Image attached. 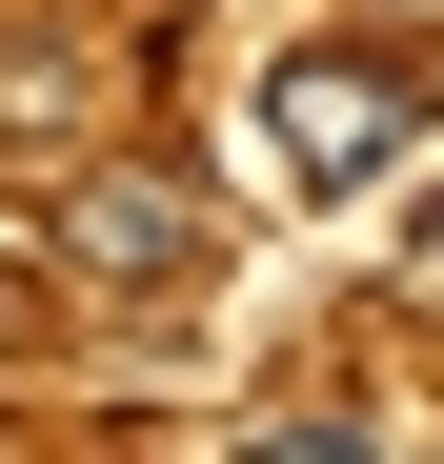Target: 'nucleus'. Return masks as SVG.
<instances>
[{
    "label": "nucleus",
    "mask_w": 444,
    "mask_h": 464,
    "mask_svg": "<svg viewBox=\"0 0 444 464\" xmlns=\"http://www.w3.org/2000/svg\"><path fill=\"white\" fill-rule=\"evenodd\" d=\"M41 283H82V303H182V283H222V202H202L182 162L82 141L61 202H41Z\"/></svg>",
    "instance_id": "1"
},
{
    "label": "nucleus",
    "mask_w": 444,
    "mask_h": 464,
    "mask_svg": "<svg viewBox=\"0 0 444 464\" xmlns=\"http://www.w3.org/2000/svg\"><path fill=\"white\" fill-rule=\"evenodd\" d=\"M263 141H283L304 202L404 182V141H424V41H304V61H263Z\"/></svg>",
    "instance_id": "2"
},
{
    "label": "nucleus",
    "mask_w": 444,
    "mask_h": 464,
    "mask_svg": "<svg viewBox=\"0 0 444 464\" xmlns=\"http://www.w3.org/2000/svg\"><path fill=\"white\" fill-rule=\"evenodd\" d=\"M101 141V41H0V162H82Z\"/></svg>",
    "instance_id": "3"
},
{
    "label": "nucleus",
    "mask_w": 444,
    "mask_h": 464,
    "mask_svg": "<svg viewBox=\"0 0 444 464\" xmlns=\"http://www.w3.org/2000/svg\"><path fill=\"white\" fill-rule=\"evenodd\" d=\"M243 464H384V424H363V404H283Z\"/></svg>",
    "instance_id": "4"
},
{
    "label": "nucleus",
    "mask_w": 444,
    "mask_h": 464,
    "mask_svg": "<svg viewBox=\"0 0 444 464\" xmlns=\"http://www.w3.org/2000/svg\"><path fill=\"white\" fill-rule=\"evenodd\" d=\"M404 303H444V202H424V222H404Z\"/></svg>",
    "instance_id": "5"
},
{
    "label": "nucleus",
    "mask_w": 444,
    "mask_h": 464,
    "mask_svg": "<svg viewBox=\"0 0 444 464\" xmlns=\"http://www.w3.org/2000/svg\"><path fill=\"white\" fill-rule=\"evenodd\" d=\"M21 343H41V303H21V263H0V383H21Z\"/></svg>",
    "instance_id": "6"
},
{
    "label": "nucleus",
    "mask_w": 444,
    "mask_h": 464,
    "mask_svg": "<svg viewBox=\"0 0 444 464\" xmlns=\"http://www.w3.org/2000/svg\"><path fill=\"white\" fill-rule=\"evenodd\" d=\"M363 41H444V0H363Z\"/></svg>",
    "instance_id": "7"
}]
</instances>
